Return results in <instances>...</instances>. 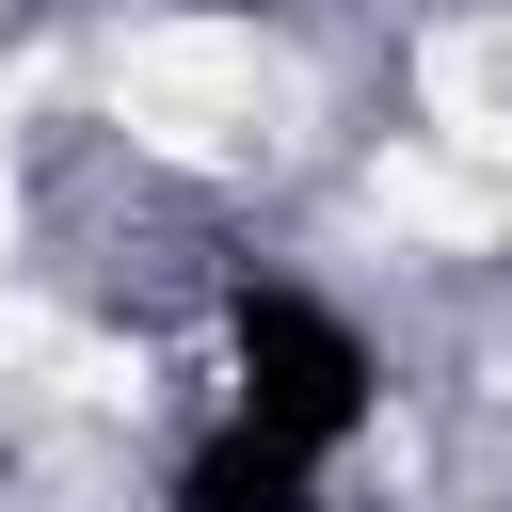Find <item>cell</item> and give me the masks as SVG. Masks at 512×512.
I'll return each instance as SVG.
<instances>
[{"label": "cell", "mask_w": 512, "mask_h": 512, "mask_svg": "<svg viewBox=\"0 0 512 512\" xmlns=\"http://www.w3.org/2000/svg\"><path fill=\"white\" fill-rule=\"evenodd\" d=\"M208 400L288 432V448H320V464H368V432L400 416V336L336 272L224 256V288H208Z\"/></svg>", "instance_id": "6da1fadb"}, {"label": "cell", "mask_w": 512, "mask_h": 512, "mask_svg": "<svg viewBox=\"0 0 512 512\" xmlns=\"http://www.w3.org/2000/svg\"><path fill=\"white\" fill-rule=\"evenodd\" d=\"M144 512H352V464L224 416V400H192V416L160 432V464H144Z\"/></svg>", "instance_id": "7a4b0ae2"}]
</instances>
